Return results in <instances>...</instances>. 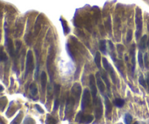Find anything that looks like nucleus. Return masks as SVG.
Returning a JSON list of instances; mask_svg holds the SVG:
<instances>
[{
	"label": "nucleus",
	"instance_id": "f257e3e1",
	"mask_svg": "<svg viewBox=\"0 0 149 124\" xmlns=\"http://www.w3.org/2000/svg\"><path fill=\"white\" fill-rule=\"evenodd\" d=\"M34 56L33 53L31 50L27 52L26 54V73L25 77H26L28 75V73H31L34 70Z\"/></svg>",
	"mask_w": 149,
	"mask_h": 124
},
{
	"label": "nucleus",
	"instance_id": "f03ea898",
	"mask_svg": "<svg viewBox=\"0 0 149 124\" xmlns=\"http://www.w3.org/2000/svg\"><path fill=\"white\" fill-rule=\"evenodd\" d=\"M135 23H136L137 26V32L136 37L137 39H138V36H140L142 32V28H143V20H142V15L141 11L140 9H137L136 15H135Z\"/></svg>",
	"mask_w": 149,
	"mask_h": 124
},
{
	"label": "nucleus",
	"instance_id": "7ed1b4c3",
	"mask_svg": "<svg viewBox=\"0 0 149 124\" xmlns=\"http://www.w3.org/2000/svg\"><path fill=\"white\" fill-rule=\"evenodd\" d=\"M90 102V93L89 89L85 88L84 90V93H83L82 99V103H81V108L82 110H85V108H87V106L89 105Z\"/></svg>",
	"mask_w": 149,
	"mask_h": 124
},
{
	"label": "nucleus",
	"instance_id": "20e7f679",
	"mask_svg": "<svg viewBox=\"0 0 149 124\" xmlns=\"http://www.w3.org/2000/svg\"><path fill=\"white\" fill-rule=\"evenodd\" d=\"M94 104L95 105V117H96L97 119H100L101 116H102V113H103L102 105L100 98H98L97 101L95 100L94 102Z\"/></svg>",
	"mask_w": 149,
	"mask_h": 124
},
{
	"label": "nucleus",
	"instance_id": "39448f33",
	"mask_svg": "<svg viewBox=\"0 0 149 124\" xmlns=\"http://www.w3.org/2000/svg\"><path fill=\"white\" fill-rule=\"evenodd\" d=\"M90 86L91 88V95L93 98V100L95 102L96 100L97 93H98V90H97L96 85H95V79L93 75H90Z\"/></svg>",
	"mask_w": 149,
	"mask_h": 124
},
{
	"label": "nucleus",
	"instance_id": "423d86ee",
	"mask_svg": "<svg viewBox=\"0 0 149 124\" xmlns=\"http://www.w3.org/2000/svg\"><path fill=\"white\" fill-rule=\"evenodd\" d=\"M93 120V116L92 115H83L82 113H81V116H80V113L77 115L76 118V121L79 123L84 124H89Z\"/></svg>",
	"mask_w": 149,
	"mask_h": 124
},
{
	"label": "nucleus",
	"instance_id": "0eeeda50",
	"mask_svg": "<svg viewBox=\"0 0 149 124\" xmlns=\"http://www.w3.org/2000/svg\"><path fill=\"white\" fill-rule=\"evenodd\" d=\"M71 92L73 96L76 98V102H79L82 92V87L81 86H80V84H78V83H76V84L73 86V87H72Z\"/></svg>",
	"mask_w": 149,
	"mask_h": 124
},
{
	"label": "nucleus",
	"instance_id": "6e6552de",
	"mask_svg": "<svg viewBox=\"0 0 149 124\" xmlns=\"http://www.w3.org/2000/svg\"><path fill=\"white\" fill-rule=\"evenodd\" d=\"M96 83L97 85H98V88H99L100 92L102 94L104 93L105 92V85L103 81H102V78H101L100 74V73H96Z\"/></svg>",
	"mask_w": 149,
	"mask_h": 124
},
{
	"label": "nucleus",
	"instance_id": "1a4fd4ad",
	"mask_svg": "<svg viewBox=\"0 0 149 124\" xmlns=\"http://www.w3.org/2000/svg\"><path fill=\"white\" fill-rule=\"evenodd\" d=\"M6 45L7 47V50L9 52V55L12 57V58H14L15 54H16V52L14 51V48H13V44L12 39H9L7 37L6 38Z\"/></svg>",
	"mask_w": 149,
	"mask_h": 124
},
{
	"label": "nucleus",
	"instance_id": "9d476101",
	"mask_svg": "<svg viewBox=\"0 0 149 124\" xmlns=\"http://www.w3.org/2000/svg\"><path fill=\"white\" fill-rule=\"evenodd\" d=\"M105 70H106V71L109 72L113 84H116V83H117V81H116V73L115 71H114V69H113V68L112 67V65H111V64H109V66H108Z\"/></svg>",
	"mask_w": 149,
	"mask_h": 124
},
{
	"label": "nucleus",
	"instance_id": "9b49d317",
	"mask_svg": "<svg viewBox=\"0 0 149 124\" xmlns=\"http://www.w3.org/2000/svg\"><path fill=\"white\" fill-rule=\"evenodd\" d=\"M47 74L44 71H42V74H41V85H42V88L43 93L45 92V88H46V85H47Z\"/></svg>",
	"mask_w": 149,
	"mask_h": 124
},
{
	"label": "nucleus",
	"instance_id": "f8f14e48",
	"mask_svg": "<svg viewBox=\"0 0 149 124\" xmlns=\"http://www.w3.org/2000/svg\"><path fill=\"white\" fill-rule=\"evenodd\" d=\"M146 42H147V36L144 35L140 39V44H139V48L141 51H144L146 49Z\"/></svg>",
	"mask_w": 149,
	"mask_h": 124
},
{
	"label": "nucleus",
	"instance_id": "ddd939ff",
	"mask_svg": "<svg viewBox=\"0 0 149 124\" xmlns=\"http://www.w3.org/2000/svg\"><path fill=\"white\" fill-rule=\"evenodd\" d=\"M35 52H36V71H35V73H34V78L35 79L37 80L38 77H39V52L37 51L36 50H35Z\"/></svg>",
	"mask_w": 149,
	"mask_h": 124
},
{
	"label": "nucleus",
	"instance_id": "4468645a",
	"mask_svg": "<svg viewBox=\"0 0 149 124\" xmlns=\"http://www.w3.org/2000/svg\"><path fill=\"white\" fill-rule=\"evenodd\" d=\"M105 105H106V114L111 113L112 110V105L107 96H105Z\"/></svg>",
	"mask_w": 149,
	"mask_h": 124
},
{
	"label": "nucleus",
	"instance_id": "2eb2a0df",
	"mask_svg": "<svg viewBox=\"0 0 149 124\" xmlns=\"http://www.w3.org/2000/svg\"><path fill=\"white\" fill-rule=\"evenodd\" d=\"M135 45L133 44L132 46V50H131V55H132V73H134L135 69Z\"/></svg>",
	"mask_w": 149,
	"mask_h": 124
},
{
	"label": "nucleus",
	"instance_id": "dca6fc26",
	"mask_svg": "<svg viewBox=\"0 0 149 124\" xmlns=\"http://www.w3.org/2000/svg\"><path fill=\"white\" fill-rule=\"evenodd\" d=\"M95 64H96L97 67H98L99 69H100V68H101V55H100V53L99 52H97L96 54H95Z\"/></svg>",
	"mask_w": 149,
	"mask_h": 124
},
{
	"label": "nucleus",
	"instance_id": "f3484780",
	"mask_svg": "<svg viewBox=\"0 0 149 124\" xmlns=\"http://www.w3.org/2000/svg\"><path fill=\"white\" fill-rule=\"evenodd\" d=\"M99 48L102 54H106V43L105 40H101L99 42Z\"/></svg>",
	"mask_w": 149,
	"mask_h": 124
},
{
	"label": "nucleus",
	"instance_id": "a211bd4d",
	"mask_svg": "<svg viewBox=\"0 0 149 124\" xmlns=\"http://www.w3.org/2000/svg\"><path fill=\"white\" fill-rule=\"evenodd\" d=\"M101 78H102V79L104 81V83L106 84V86H107V88L108 90H110V88H111V85H110V82H109V78H108V76L107 74H106V73H101Z\"/></svg>",
	"mask_w": 149,
	"mask_h": 124
},
{
	"label": "nucleus",
	"instance_id": "6ab92c4d",
	"mask_svg": "<svg viewBox=\"0 0 149 124\" xmlns=\"http://www.w3.org/2000/svg\"><path fill=\"white\" fill-rule=\"evenodd\" d=\"M138 63L140 67L142 69L144 68V59H143V56L141 52H139L138 55Z\"/></svg>",
	"mask_w": 149,
	"mask_h": 124
},
{
	"label": "nucleus",
	"instance_id": "aec40b11",
	"mask_svg": "<svg viewBox=\"0 0 149 124\" xmlns=\"http://www.w3.org/2000/svg\"><path fill=\"white\" fill-rule=\"evenodd\" d=\"M113 104L115 105L117 107H122L124 105V100L120 98H117L115 100L113 101Z\"/></svg>",
	"mask_w": 149,
	"mask_h": 124
},
{
	"label": "nucleus",
	"instance_id": "412c9836",
	"mask_svg": "<svg viewBox=\"0 0 149 124\" xmlns=\"http://www.w3.org/2000/svg\"><path fill=\"white\" fill-rule=\"evenodd\" d=\"M7 60V54H5V52H4L2 47H0V61H2V62H5Z\"/></svg>",
	"mask_w": 149,
	"mask_h": 124
},
{
	"label": "nucleus",
	"instance_id": "4be33fe9",
	"mask_svg": "<svg viewBox=\"0 0 149 124\" xmlns=\"http://www.w3.org/2000/svg\"><path fill=\"white\" fill-rule=\"evenodd\" d=\"M30 90H31V95L33 96H35V95H37V88H36V84H31L30 85Z\"/></svg>",
	"mask_w": 149,
	"mask_h": 124
},
{
	"label": "nucleus",
	"instance_id": "5701e85b",
	"mask_svg": "<svg viewBox=\"0 0 149 124\" xmlns=\"http://www.w3.org/2000/svg\"><path fill=\"white\" fill-rule=\"evenodd\" d=\"M132 121V117L130 114L126 113L124 116V123L125 124H131Z\"/></svg>",
	"mask_w": 149,
	"mask_h": 124
},
{
	"label": "nucleus",
	"instance_id": "b1692460",
	"mask_svg": "<svg viewBox=\"0 0 149 124\" xmlns=\"http://www.w3.org/2000/svg\"><path fill=\"white\" fill-rule=\"evenodd\" d=\"M138 81H139V83H140V84L142 86L144 87L145 88H147V83H146V81H145L143 75H140V77H139Z\"/></svg>",
	"mask_w": 149,
	"mask_h": 124
},
{
	"label": "nucleus",
	"instance_id": "393cba45",
	"mask_svg": "<svg viewBox=\"0 0 149 124\" xmlns=\"http://www.w3.org/2000/svg\"><path fill=\"white\" fill-rule=\"evenodd\" d=\"M143 59H144L145 67H146V68L149 69V58H148V53H146V54H145Z\"/></svg>",
	"mask_w": 149,
	"mask_h": 124
},
{
	"label": "nucleus",
	"instance_id": "a878e982",
	"mask_svg": "<svg viewBox=\"0 0 149 124\" xmlns=\"http://www.w3.org/2000/svg\"><path fill=\"white\" fill-rule=\"evenodd\" d=\"M61 22H62V25H63V31H64V34H65V35L68 34V32H69V28H68V26H67V25L65 24V21H63L62 20H61Z\"/></svg>",
	"mask_w": 149,
	"mask_h": 124
},
{
	"label": "nucleus",
	"instance_id": "bb28decb",
	"mask_svg": "<svg viewBox=\"0 0 149 124\" xmlns=\"http://www.w3.org/2000/svg\"><path fill=\"white\" fill-rule=\"evenodd\" d=\"M132 39V30H129L127 34V42H130Z\"/></svg>",
	"mask_w": 149,
	"mask_h": 124
},
{
	"label": "nucleus",
	"instance_id": "cd10ccee",
	"mask_svg": "<svg viewBox=\"0 0 149 124\" xmlns=\"http://www.w3.org/2000/svg\"><path fill=\"white\" fill-rule=\"evenodd\" d=\"M60 88H61V86L58 85V84H55V94L56 95V97H58V95H59L60 92Z\"/></svg>",
	"mask_w": 149,
	"mask_h": 124
},
{
	"label": "nucleus",
	"instance_id": "c85d7f7f",
	"mask_svg": "<svg viewBox=\"0 0 149 124\" xmlns=\"http://www.w3.org/2000/svg\"><path fill=\"white\" fill-rule=\"evenodd\" d=\"M24 124H35L34 120L31 118H26L24 121Z\"/></svg>",
	"mask_w": 149,
	"mask_h": 124
},
{
	"label": "nucleus",
	"instance_id": "c756f323",
	"mask_svg": "<svg viewBox=\"0 0 149 124\" xmlns=\"http://www.w3.org/2000/svg\"><path fill=\"white\" fill-rule=\"evenodd\" d=\"M58 107H59V99L58 98H56L55 100V104H54V107H53V110L55 111V110H58Z\"/></svg>",
	"mask_w": 149,
	"mask_h": 124
},
{
	"label": "nucleus",
	"instance_id": "7c9ffc66",
	"mask_svg": "<svg viewBox=\"0 0 149 124\" xmlns=\"http://www.w3.org/2000/svg\"><path fill=\"white\" fill-rule=\"evenodd\" d=\"M117 50H118V52L119 53V54H122V52L124 50V46L121 44H117Z\"/></svg>",
	"mask_w": 149,
	"mask_h": 124
},
{
	"label": "nucleus",
	"instance_id": "2f4dec72",
	"mask_svg": "<svg viewBox=\"0 0 149 124\" xmlns=\"http://www.w3.org/2000/svg\"><path fill=\"white\" fill-rule=\"evenodd\" d=\"M20 113L18 114V116L16 117V119H15L14 121H13V123H12V124H18L19 123H20V118H19V117H20Z\"/></svg>",
	"mask_w": 149,
	"mask_h": 124
},
{
	"label": "nucleus",
	"instance_id": "473e14b6",
	"mask_svg": "<svg viewBox=\"0 0 149 124\" xmlns=\"http://www.w3.org/2000/svg\"><path fill=\"white\" fill-rule=\"evenodd\" d=\"M35 107H36V110H37L38 111H39V113H40L43 114L44 113V110H43V109H42V107H40V106L38 105H35Z\"/></svg>",
	"mask_w": 149,
	"mask_h": 124
},
{
	"label": "nucleus",
	"instance_id": "72a5a7b5",
	"mask_svg": "<svg viewBox=\"0 0 149 124\" xmlns=\"http://www.w3.org/2000/svg\"><path fill=\"white\" fill-rule=\"evenodd\" d=\"M146 83H147L148 86H149V75H148L147 76V81H146Z\"/></svg>",
	"mask_w": 149,
	"mask_h": 124
},
{
	"label": "nucleus",
	"instance_id": "f704fd0d",
	"mask_svg": "<svg viewBox=\"0 0 149 124\" xmlns=\"http://www.w3.org/2000/svg\"><path fill=\"white\" fill-rule=\"evenodd\" d=\"M3 90H4V87L2 86L1 85V84H0V92H2V91H3Z\"/></svg>",
	"mask_w": 149,
	"mask_h": 124
},
{
	"label": "nucleus",
	"instance_id": "c9c22d12",
	"mask_svg": "<svg viewBox=\"0 0 149 124\" xmlns=\"http://www.w3.org/2000/svg\"><path fill=\"white\" fill-rule=\"evenodd\" d=\"M134 124H139V123H138V122H136V123H135Z\"/></svg>",
	"mask_w": 149,
	"mask_h": 124
},
{
	"label": "nucleus",
	"instance_id": "e433bc0d",
	"mask_svg": "<svg viewBox=\"0 0 149 124\" xmlns=\"http://www.w3.org/2000/svg\"><path fill=\"white\" fill-rule=\"evenodd\" d=\"M148 48H149V44H148Z\"/></svg>",
	"mask_w": 149,
	"mask_h": 124
}]
</instances>
